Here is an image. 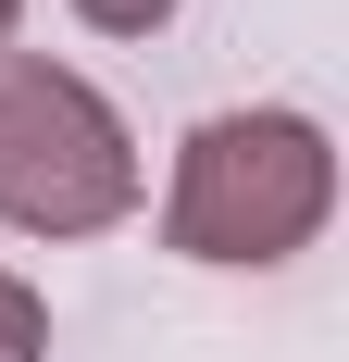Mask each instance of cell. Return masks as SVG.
<instances>
[{"label": "cell", "mask_w": 349, "mask_h": 362, "mask_svg": "<svg viewBox=\"0 0 349 362\" xmlns=\"http://www.w3.org/2000/svg\"><path fill=\"white\" fill-rule=\"evenodd\" d=\"M187 0H75V25H100V37H162Z\"/></svg>", "instance_id": "4"}, {"label": "cell", "mask_w": 349, "mask_h": 362, "mask_svg": "<svg viewBox=\"0 0 349 362\" xmlns=\"http://www.w3.org/2000/svg\"><path fill=\"white\" fill-rule=\"evenodd\" d=\"M13 25H25V0H0V50H13Z\"/></svg>", "instance_id": "5"}, {"label": "cell", "mask_w": 349, "mask_h": 362, "mask_svg": "<svg viewBox=\"0 0 349 362\" xmlns=\"http://www.w3.org/2000/svg\"><path fill=\"white\" fill-rule=\"evenodd\" d=\"M125 112L50 50H0V225L13 238H112L138 213Z\"/></svg>", "instance_id": "2"}, {"label": "cell", "mask_w": 349, "mask_h": 362, "mask_svg": "<svg viewBox=\"0 0 349 362\" xmlns=\"http://www.w3.org/2000/svg\"><path fill=\"white\" fill-rule=\"evenodd\" d=\"M37 350H50V300L0 262V362H37Z\"/></svg>", "instance_id": "3"}, {"label": "cell", "mask_w": 349, "mask_h": 362, "mask_svg": "<svg viewBox=\"0 0 349 362\" xmlns=\"http://www.w3.org/2000/svg\"><path fill=\"white\" fill-rule=\"evenodd\" d=\"M324 213H337V138L287 100H249L187 125L162 187V250L212 262V275H275L324 238Z\"/></svg>", "instance_id": "1"}]
</instances>
